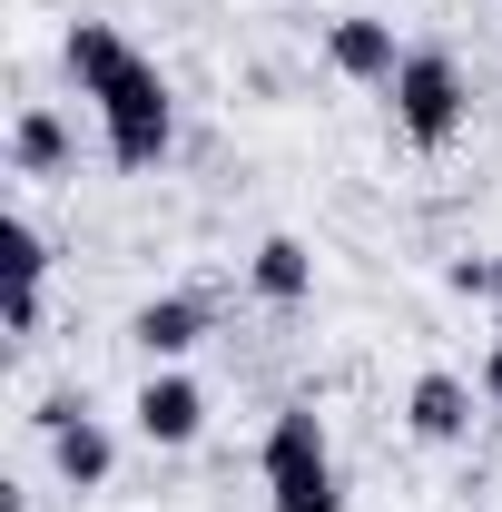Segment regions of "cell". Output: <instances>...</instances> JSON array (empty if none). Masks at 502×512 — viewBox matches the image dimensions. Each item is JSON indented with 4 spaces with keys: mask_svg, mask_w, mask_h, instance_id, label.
Wrapping results in <instances>:
<instances>
[{
    "mask_svg": "<svg viewBox=\"0 0 502 512\" xmlns=\"http://www.w3.org/2000/svg\"><path fill=\"white\" fill-rule=\"evenodd\" d=\"M60 60H69V79H79V99L99 109L109 168H128V178L168 168V148H178V89H168V69L148 60L119 20H69Z\"/></svg>",
    "mask_w": 502,
    "mask_h": 512,
    "instance_id": "obj_1",
    "label": "cell"
},
{
    "mask_svg": "<svg viewBox=\"0 0 502 512\" xmlns=\"http://www.w3.org/2000/svg\"><path fill=\"white\" fill-rule=\"evenodd\" d=\"M256 473H266V503L276 512H345V473H335V434L315 404H276L266 444H256Z\"/></svg>",
    "mask_w": 502,
    "mask_h": 512,
    "instance_id": "obj_2",
    "label": "cell"
},
{
    "mask_svg": "<svg viewBox=\"0 0 502 512\" xmlns=\"http://www.w3.org/2000/svg\"><path fill=\"white\" fill-rule=\"evenodd\" d=\"M463 119H473V79H463V60L434 50V40L404 50V69H394V128H404V148H453Z\"/></svg>",
    "mask_w": 502,
    "mask_h": 512,
    "instance_id": "obj_3",
    "label": "cell"
},
{
    "mask_svg": "<svg viewBox=\"0 0 502 512\" xmlns=\"http://www.w3.org/2000/svg\"><path fill=\"white\" fill-rule=\"evenodd\" d=\"M40 444H50V473H60L69 493H99L109 473H119V444H109V424L79 404V394H40Z\"/></svg>",
    "mask_w": 502,
    "mask_h": 512,
    "instance_id": "obj_4",
    "label": "cell"
},
{
    "mask_svg": "<svg viewBox=\"0 0 502 512\" xmlns=\"http://www.w3.org/2000/svg\"><path fill=\"white\" fill-rule=\"evenodd\" d=\"M207 335H217V296H207V286H168V296H148V306L128 316V345H138L148 365H178Z\"/></svg>",
    "mask_w": 502,
    "mask_h": 512,
    "instance_id": "obj_5",
    "label": "cell"
},
{
    "mask_svg": "<svg viewBox=\"0 0 502 512\" xmlns=\"http://www.w3.org/2000/svg\"><path fill=\"white\" fill-rule=\"evenodd\" d=\"M325 69L355 79V89H394V69H404L394 20H375V10H335V20H325Z\"/></svg>",
    "mask_w": 502,
    "mask_h": 512,
    "instance_id": "obj_6",
    "label": "cell"
},
{
    "mask_svg": "<svg viewBox=\"0 0 502 512\" xmlns=\"http://www.w3.org/2000/svg\"><path fill=\"white\" fill-rule=\"evenodd\" d=\"M0 256H10V335L30 345L40 325H50V237H40V217H0Z\"/></svg>",
    "mask_w": 502,
    "mask_h": 512,
    "instance_id": "obj_7",
    "label": "cell"
},
{
    "mask_svg": "<svg viewBox=\"0 0 502 512\" xmlns=\"http://www.w3.org/2000/svg\"><path fill=\"white\" fill-rule=\"evenodd\" d=\"M128 414H138V434H148L158 453H178V444L207 434V384L178 375V365H148V384H138V404H128Z\"/></svg>",
    "mask_w": 502,
    "mask_h": 512,
    "instance_id": "obj_8",
    "label": "cell"
},
{
    "mask_svg": "<svg viewBox=\"0 0 502 512\" xmlns=\"http://www.w3.org/2000/svg\"><path fill=\"white\" fill-rule=\"evenodd\" d=\"M10 168H20L30 188H60V178H79V128H69V109L30 99V109L10 119Z\"/></svg>",
    "mask_w": 502,
    "mask_h": 512,
    "instance_id": "obj_9",
    "label": "cell"
},
{
    "mask_svg": "<svg viewBox=\"0 0 502 512\" xmlns=\"http://www.w3.org/2000/svg\"><path fill=\"white\" fill-rule=\"evenodd\" d=\"M473 404H483V384H463V375H414V394H404V434L414 444H463L473 434Z\"/></svg>",
    "mask_w": 502,
    "mask_h": 512,
    "instance_id": "obj_10",
    "label": "cell"
},
{
    "mask_svg": "<svg viewBox=\"0 0 502 512\" xmlns=\"http://www.w3.org/2000/svg\"><path fill=\"white\" fill-rule=\"evenodd\" d=\"M247 286H256V306H306L315 296V247L306 237H266L247 256Z\"/></svg>",
    "mask_w": 502,
    "mask_h": 512,
    "instance_id": "obj_11",
    "label": "cell"
},
{
    "mask_svg": "<svg viewBox=\"0 0 502 512\" xmlns=\"http://www.w3.org/2000/svg\"><path fill=\"white\" fill-rule=\"evenodd\" d=\"M453 296H483V306H502V256H453Z\"/></svg>",
    "mask_w": 502,
    "mask_h": 512,
    "instance_id": "obj_12",
    "label": "cell"
},
{
    "mask_svg": "<svg viewBox=\"0 0 502 512\" xmlns=\"http://www.w3.org/2000/svg\"><path fill=\"white\" fill-rule=\"evenodd\" d=\"M473 384H483V404H493V414H502V335H493V345H483V365H473Z\"/></svg>",
    "mask_w": 502,
    "mask_h": 512,
    "instance_id": "obj_13",
    "label": "cell"
}]
</instances>
